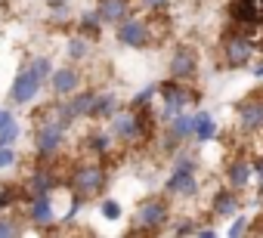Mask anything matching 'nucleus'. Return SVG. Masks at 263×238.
Returning <instances> with one entry per match:
<instances>
[{
  "label": "nucleus",
  "mask_w": 263,
  "mask_h": 238,
  "mask_svg": "<svg viewBox=\"0 0 263 238\" xmlns=\"http://www.w3.org/2000/svg\"><path fill=\"white\" fill-rule=\"evenodd\" d=\"M143 7H146V10H152V13H167L171 0H143Z\"/></svg>",
  "instance_id": "obj_33"
},
{
  "label": "nucleus",
  "mask_w": 263,
  "mask_h": 238,
  "mask_svg": "<svg viewBox=\"0 0 263 238\" xmlns=\"http://www.w3.org/2000/svg\"><path fill=\"white\" fill-rule=\"evenodd\" d=\"M223 180H226L229 189L245 192V189L251 186V180H254V161H248L245 155L229 158V161H226V170H223Z\"/></svg>",
  "instance_id": "obj_11"
},
{
  "label": "nucleus",
  "mask_w": 263,
  "mask_h": 238,
  "mask_svg": "<svg viewBox=\"0 0 263 238\" xmlns=\"http://www.w3.org/2000/svg\"><path fill=\"white\" fill-rule=\"evenodd\" d=\"M96 13L105 25H121L127 16H134V0H96Z\"/></svg>",
  "instance_id": "obj_16"
},
{
  "label": "nucleus",
  "mask_w": 263,
  "mask_h": 238,
  "mask_svg": "<svg viewBox=\"0 0 263 238\" xmlns=\"http://www.w3.org/2000/svg\"><path fill=\"white\" fill-rule=\"evenodd\" d=\"M245 232H251V220L245 216V213H235V220L229 223V229H226V235H245Z\"/></svg>",
  "instance_id": "obj_27"
},
{
  "label": "nucleus",
  "mask_w": 263,
  "mask_h": 238,
  "mask_svg": "<svg viewBox=\"0 0 263 238\" xmlns=\"http://www.w3.org/2000/svg\"><path fill=\"white\" fill-rule=\"evenodd\" d=\"M41 87H44V84H41V81L31 74V68L25 65V68H22L16 77H13V102H19V105L31 102V99L41 93Z\"/></svg>",
  "instance_id": "obj_15"
},
{
  "label": "nucleus",
  "mask_w": 263,
  "mask_h": 238,
  "mask_svg": "<svg viewBox=\"0 0 263 238\" xmlns=\"http://www.w3.org/2000/svg\"><path fill=\"white\" fill-rule=\"evenodd\" d=\"M115 143H118V140L111 136V130H93V133L84 136V149H87L90 155H96V158H108Z\"/></svg>",
  "instance_id": "obj_19"
},
{
  "label": "nucleus",
  "mask_w": 263,
  "mask_h": 238,
  "mask_svg": "<svg viewBox=\"0 0 263 238\" xmlns=\"http://www.w3.org/2000/svg\"><path fill=\"white\" fill-rule=\"evenodd\" d=\"M158 96H161V111H158V121H161V124H167L174 114L186 111L192 102L201 99V96L189 87V81H177V77L164 81V84L158 87Z\"/></svg>",
  "instance_id": "obj_3"
},
{
  "label": "nucleus",
  "mask_w": 263,
  "mask_h": 238,
  "mask_svg": "<svg viewBox=\"0 0 263 238\" xmlns=\"http://www.w3.org/2000/svg\"><path fill=\"white\" fill-rule=\"evenodd\" d=\"M254 77H263V59H260V62L254 65Z\"/></svg>",
  "instance_id": "obj_36"
},
{
  "label": "nucleus",
  "mask_w": 263,
  "mask_h": 238,
  "mask_svg": "<svg viewBox=\"0 0 263 238\" xmlns=\"http://www.w3.org/2000/svg\"><path fill=\"white\" fill-rule=\"evenodd\" d=\"M65 133H68V127L62 121L34 124V152H37V158H56L65 146Z\"/></svg>",
  "instance_id": "obj_7"
},
{
  "label": "nucleus",
  "mask_w": 263,
  "mask_h": 238,
  "mask_svg": "<svg viewBox=\"0 0 263 238\" xmlns=\"http://www.w3.org/2000/svg\"><path fill=\"white\" fill-rule=\"evenodd\" d=\"M90 37H84V34H74V37H68V47H65V53H68V59H74V62H81V59H87L90 56Z\"/></svg>",
  "instance_id": "obj_23"
},
{
  "label": "nucleus",
  "mask_w": 263,
  "mask_h": 238,
  "mask_svg": "<svg viewBox=\"0 0 263 238\" xmlns=\"http://www.w3.org/2000/svg\"><path fill=\"white\" fill-rule=\"evenodd\" d=\"M28 68H31V74L44 84V81H50V74H53V65H50V59L47 56H34L31 62H28Z\"/></svg>",
  "instance_id": "obj_24"
},
{
  "label": "nucleus",
  "mask_w": 263,
  "mask_h": 238,
  "mask_svg": "<svg viewBox=\"0 0 263 238\" xmlns=\"http://www.w3.org/2000/svg\"><path fill=\"white\" fill-rule=\"evenodd\" d=\"M164 127H167V130H171L180 143H186L189 136H195V114L180 111V114H174V117H171V121H167Z\"/></svg>",
  "instance_id": "obj_20"
},
{
  "label": "nucleus",
  "mask_w": 263,
  "mask_h": 238,
  "mask_svg": "<svg viewBox=\"0 0 263 238\" xmlns=\"http://www.w3.org/2000/svg\"><path fill=\"white\" fill-rule=\"evenodd\" d=\"M19 198H25V189L4 186V189H0V213H4V210H13V204H16Z\"/></svg>",
  "instance_id": "obj_25"
},
{
  "label": "nucleus",
  "mask_w": 263,
  "mask_h": 238,
  "mask_svg": "<svg viewBox=\"0 0 263 238\" xmlns=\"http://www.w3.org/2000/svg\"><path fill=\"white\" fill-rule=\"evenodd\" d=\"M254 186H257V195H263V155L254 161Z\"/></svg>",
  "instance_id": "obj_32"
},
{
  "label": "nucleus",
  "mask_w": 263,
  "mask_h": 238,
  "mask_svg": "<svg viewBox=\"0 0 263 238\" xmlns=\"http://www.w3.org/2000/svg\"><path fill=\"white\" fill-rule=\"evenodd\" d=\"M260 213H263V201H260Z\"/></svg>",
  "instance_id": "obj_38"
},
{
  "label": "nucleus",
  "mask_w": 263,
  "mask_h": 238,
  "mask_svg": "<svg viewBox=\"0 0 263 238\" xmlns=\"http://www.w3.org/2000/svg\"><path fill=\"white\" fill-rule=\"evenodd\" d=\"M195 158L177 152V164L171 170V176L164 180V195L167 198H195L198 195V176H195Z\"/></svg>",
  "instance_id": "obj_4"
},
{
  "label": "nucleus",
  "mask_w": 263,
  "mask_h": 238,
  "mask_svg": "<svg viewBox=\"0 0 263 238\" xmlns=\"http://www.w3.org/2000/svg\"><path fill=\"white\" fill-rule=\"evenodd\" d=\"M220 53H223V62H226L229 68H245V65L254 59V53H257V41H254V34L232 28V31L223 37Z\"/></svg>",
  "instance_id": "obj_6"
},
{
  "label": "nucleus",
  "mask_w": 263,
  "mask_h": 238,
  "mask_svg": "<svg viewBox=\"0 0 263 238\" xmlns=\"http://www.w3.org/2000/svg\"><path fill=\"white\" fill-rule=\"evenodd\" d=\"M118 111V96L108 93V90H96V99H93V108H90V121H108V117Z\"/></svg>",
  "instance_id": "obj_18"
},
{
  "label": "nucleus",
  "mask_w": 263,
  "mask_h": 238,
  "mask_svg": "<svg viewBox=\"0 0 263 238\" xmlns=\"http://www.w3.org/2000/svg\"><path fill=\"white\" fill-rule=\"evenodd\" d=\"M217 136V117L211 111H198L195 114V140L198 143H211Z\"/></svg>",
  "instance_id": "obj_21"
},
{
  "label": "nucleus",
  "mask_w": 263,
  "mask_h": 238,
  "mask_svg": "<svg viewBox=\"0 0 263 238\" xmlns=\"http://www.w3.org/2000/svg\"><path fill=\"white\" fill-rule=\"evenodd\" d=\"M105 183H108V173H105V167H102L99 161H81V164H74L71 173H68V192H71L74 198H81V201L102 195Z\"/></svg>",
  "instance_id": "obj_2"
},
{
  "label": "nucleus",
  "mask_w": 263,
  "mask_h": 238,
  "mask_svg": "<svg viewBox=\"0 0 263 238\" xmlns=\"http://www.w3.org/2000/svg\"><path fill=\"white\" fill-rule=\"evenodd\" d=\"M174 232L177 235H198V220H186V223L174 226Z\"/></svg>",
  "instance_id": "obj_31"
},
{
  "label": "nucleus",
  "mask_w": 263,
  "mask_h": 238,
  "mask_svg": "<svg viewBox=\"0 0 263 238\" xmlns=\"http://www.w3.org/2000/svg\"><path fill=\"white\" fill-rule=\"evenodd\" d=\"M235 117H238V130L241 133H260L263 130V99L260 96H248L235 105Z\"/></svg>",
  "instance_id": "obj_9"
},
{
  "label": "nucleus",
  "mask_w": 263,
  "mask_h": 238,
  "mask_svg": "<svg viewBox=\"0 0 263 238\" xmlns=\"http://www.w3.org/2000/svg\"><path fill=\"white\" fill-rule=\"evenodd\" d=\"M99 210H102V216H105V220H111V223H115V220H121V204H118V201H111V198H105V201L99 204Z\"/></svg>",
  "instance_id": "obj_29"
},
{
  "label": "nucleus",
  "mask_w": 263,
  "mask_h": 238,
  "mask_svg": "<svg viewBox=\"0 0 263 238\" xmlns=\"http://www.w3.org/2000/svg\"><path fill=\"white\" fill-rule=\"evenodd\" d=\"M102 16L93 10V13H84L81 19H78V34H84V37H90V41H96L99 37V31H102Z\"/></svg>",
  "instance_id": "obj_22"
},
{
  "label": "nucleus",
  "mask_w": 263,
  "mask_h": 238,
  "mask_svg": "<svg viewBox=\"0 0 263 238\" xmlns=\"http://www.w3.org/2000/svg\"><path fill=\"white\" fill-rule=\"evenodd\" d=\"M167 223H171V204H167V198H161V195L143 198V201L137 204V210H134V229L143 232V235H155V232H161Z\"/></svg>",
  "instance_id": "obj_5"
},
{
  "label": "nucleus",
  "mask_w": 263,
  "mask_h": 238,
  "mask_svg": "<svg viewBox=\"0 0 263 238\" xmlns=\"http://www.w3.org/2000/svg\"><path fill=\"white\" fill-rule=\"evenodd\" d=\"M229 22L238 31H260L263 28V0H229Z\"/></svg>",
  "instance_id": "obj_8"
},
{
  "label": "nucleus",
  "mask_w": 263,
  "mask_h": 238,
  "mask_svg": "<svg viewBox=\"0 0 263 238\" xmlns=\"http://www.w3.org/2000/svg\"><path fill=\"white\" fill-rule=\"evenodd\" d=\"M10 121H13V114H10L7 108H0V130H4V127H7Z\"/></svg>",
  "instance_id": "obj_34"
},
{
  "label": "nucleus",
  "mask_w": 263,
  "mask_h": 238,
  "mask_svg": "<svg viewBox=\"0 0 263 238\" xmlns=\"http://www.w3.org/2000/svg\"><path fill=\"white\" fill-rule=\"evenodd\" d=\"M238 207H241V198H238V192L229 189V186L211 195V213H214V216H235Z\"/></svg>",
  "instance_id": "obj_17"
},
{
  "label": "nucleus",
  "mask_w": 263,
  "mask_h": 238,
  "mask_svg": "<svg viewBox=\"0 0 263 238\" xmlns=\"http://www.w3.org/2000/svg\"><path fill=\"white\" fill-rule=\"evenodd\" d=\"M13 164H16V149L0 143V170H7V167H13Z\"/></svg>",
  "instance_id": "obj_30"
},
{
  "label": "nucleus",
  "mask_w": 263,
  "mask_h": 238,
  "mask_svg": "<svg viewBox=\"0 0 263 238\" xmlns=\"http://www.w3.org/2000/svg\"><path fill=\"white\" fill-rule=\"evenodd\" d=\"M28 220H31V226H37V229H53L56 226V207H53V195H37V198H31L28 201Z\"/></svg>",
  "instance_id": "obj_14"
},
{
  "label": "nucleus",
  "mask_w": 263,
  "mask_h": 238,
  "mask_svg": "<svg viewBox=\"0 0 263 238\" xmlns=\"http://www.w3.org/2000/svg\"><path fill=\"white\" fill-rule=\"evenodd\" d=\"M161 13H155V19H146V16H127L121 25H115V34L124 47L130 50H152L161 37H164V25H161Z\"/></svg>",
  "instance_id": "obj_1"
},
{
  "label": "nucleus",
  "mask_w": 263,
  "mask_h": 238,
  "mask_svg": "<svg viewBox=\"0 0 263 238\" xmlns=\"http://www.w3.org/2000/svg\"><path fill=\"white\" fill-rule=\"evenodd\" d=\"M22 229H19V223H16V216H13V210H4L0 213V238H10V235H19Z\"/></svg>",
  "instance_id": "obj_26"
},
{
  "label": "nucleus",
  "mask_w": 263,
  "mask_h": 238,
  "mask_svg": "<svg viewBox=\"0 0 263 238\" xmlns=\"http://www.w3.org/2000/svg\"><path fill=\"white\" fill-rule=\"evenodd\" d=\"M167 71H171V77H177V81H195V74H198V53L192 50V47H177L174 50V56H171V62H167Z\"/></svg>",
  "instance_id": "obj_10"
},
{
  "label": "nucleus",
  "mask_w": 263,
  "mask_h": 238,
  "mask_svg": "<svg viewBox=\"0 0 263 238\" xmlns=\"http://www.w3.org/2000/svg\"><path fill=\"white\" fill-rule=\"evenodd\" d=\"M198 235H201V238H214L217 232H214V229H204V226H198Z\"/></svg>",
  "instance_id": "obj_35"
},
{
  "label": "nucleus",
  "mask_w": 263,
  "mask_h": 238,
  "mask_svg": "<svg viewBox=\"0 0 263 238\" xmlns=\"http://www.w3.org/2000/svg\"><path fill=\"white\" fill-rule=\"evenodd\" d=\"M16 140H19V121L13 117V121L0 130V143H4V146H16Z\"/></svg>",
  "instance_id": "obj_28"
},
{
  "label": "nucleus",
  "mask_w": 263,
  "mask_h": 238,
  "mask_svg": "<svg viewBox=\"0 0 263 238\" xmlns=\"http://www.w3.org/2000/svg\"><path fill=\"white\" fill-rule=\"evenodd\" d=\"M62 180L53 173V167H47L44 161L31 170V176H28V183H25V201H31V198H37V195H53V189L59 186Z\"/></svg>",
  "instance_id": "obj_12"
},
{
  "label": "nucleus",
  "mask_w": 263,
  "mask_h": 238,
  "mask_svg": "<svg viewBox=\"0 0 263 238\" xmlns=\"http://www.w3.org/2000/svg\"><path fill=\"white\" fill-rule=\"evenodd\" d=\"M50 7H65V0H47Z\"/></svg>",
  "instance_id": "obj_37"
},
{
  "label": "nucleus",
  "mask_w": 263,
  "mask_h": 238,
  "mask_svg": "<svg viewBox=\"0 0 263 238\" xmlns=\"http://www.w3.org/2000/svg\"><path fill=\"white\" fill-rule=\"evenodd\" d=\"M81 84H84V77H81V71H78L74 65L53 68V74H50L53 96H71V93H78V90H81Z\"/></svg>",
  "instance_id": "obj_13"
}]
</instances>
